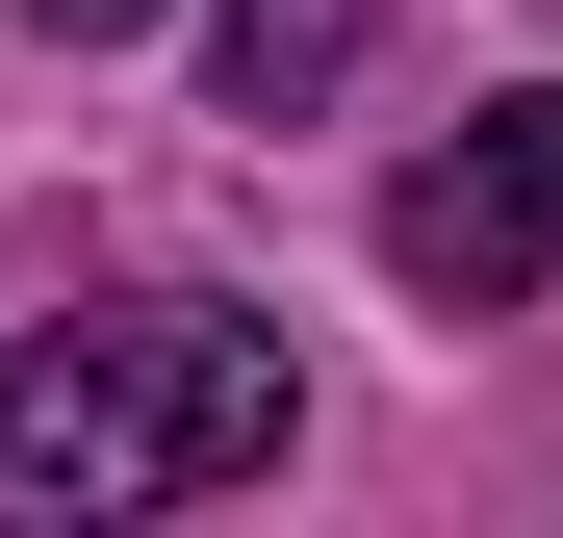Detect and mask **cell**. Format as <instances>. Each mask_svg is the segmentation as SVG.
Instances as JSON below:
<instances>
[{
    "mask_svg": "<svg viewBox=\"0 0 563 538\" xmlns=\"http://www.w3.org/2000/svg\"><path fill=\"white\" fill-rule=\"evenodd\" d=\"M206 52H231V129H308V103H333V77H358V52H385V0H231V26H206Z\"/></svg>",
    "mask_w": 563,
    "mask_h": 538,
    "instance_id": "3957f363",
    "label": "cell"
},
{
    "mask_svg": "<svg viewBox=\"0 0 563 538\" xmlns=\"http://www.w3.org/2000/svg\"><path fill=\"white\" fill-rule=\"evenodd\" d=\"M26 26H77V52H103V26H154V0H26Z\"/></svg>",
    "mask_w": 563,
    "mask_h": 538,
    "instance_id": "277c9868",
    "label": "cell"
},
{
    "mask_svg": "<svg viewBox=\"0 0 563 538\" xmlns=\"http://www.w3.org/2000/svg\"><path fill=\"white\" fill-rule=\"evenodd\" d=\"M385 283H435V308L563 283V77H538V103H487V129H435V154L385 179Z\"/></svg>",
    "mask_w": 563,
    "mask_h": 538,
    "instance_id": "7a4b0ae2",
    "label": "cell"
},
{
    "mask_svg": "<svg viewBox=\"0 0 563 538\" xmlns=\"http://www.w3.org/2000/svg\"><path fill=\"white\" fill-rule=\"evenodd\" d=\"M282 333L206 308V283H129V308H77L0 359V538H103V513H206L282 462Z\"/></svg>",
    "mask_w": 563,
    "mask_h": 538,
    "instance_id": "6da1fadb",
    "label": "cell"
}]
</instances>
